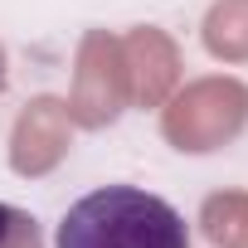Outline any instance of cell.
<instances>
[{
    "label": "cell",
    "mask_w": 248,
    "mask_h": 248,
    "mask_svg": "<svg viewBox=\"0 0 248 248\" xmlns=\"http://www.w3.org/2000/svg\"><path fill=\"white\" fill-rule=\"evenodd\" d=\"M5 83H10V59H5V44H0V97H5Z\"/></svg>",
    "instance_id": "3"
},
{
    "label": "cell",
    "mask_w": 248,
    "mask_h": 248,
    "mask_svg": "<svg viewBox=\"0 0 248 248\" xmlns=\"http://www.w3.org/2000/svg\"><path fill=\"white\" fill-rule=\"evenodd\" d=\"M54 248H190V229L170 200L141 185H102L63 209Z\"/></svg>",
    "instance_id": "1"
},
{
    "label": "cell",
    "mask_w": 248,
    "mask_h": 248,
    "mask_svg": "<svg viewBox=\"0 0 248 248\" xmlns=\"http://www.w3.org/2000/svg\"><path fill=\"white\" fill-rule=\"evenodd\" d=\"M0 248H44V229L30 209L0 200Z\"/></svg>",
    "instance_id": "2"
}]
</instances>
